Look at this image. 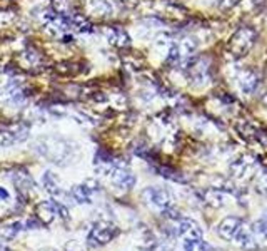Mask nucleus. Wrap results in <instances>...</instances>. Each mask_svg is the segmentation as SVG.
I'll return each instance as SVG.
<instances>
[{"mask_svg":"<svg viewBox=\"0 0 267 251\" xmlns=\"http://www.w3.org/2000/svg\"><path fill=\"white\" fill-rule=\"evenodd\" d=\"M34 147L40 156H44L45 159L50 161V163H56V164H62L65 161H69L72 156V146L64 139L44 137V139H39L35 142Z\"/></svg>","mask_w":267,"mask_h":251,"instance_id":"obj_1","label":"nucleus"},{"mask_svg":"<svg viewBox=\"0 0 267 251\" xmlns=\"http://www.w3.org/2000/svg\"><path fill=\"white\" fill-rule=\"evenodd\" d=\"M30 128L25 122H12V124H0V144L12 146L17 142L25 141L29 137Z\"/></svg>","mask_w":267,"mask_h":251,"instance_id":"obj_2","label":"nucleus"},{"mask_svg":"<svg viewBox=\"0 0 267 251\" xmlns=\"http://www.w3.org/2000/svg\"><path fill=\"white\" fill-rule=\"evenodd\" d=\"M117 226L112 224V223H105V221H102V223H97L92 231L89 233V238H87V243L89 246H102V244H107L111 243L115 236H117Z\"/></svg>","mask_w":267,"mask_h":251,"instance_id":"obj_3","label":"nucleus"},{"mask_svg":"<svg viewBox=\"0 0 267 251\" xmlns=\"http://www.w3.org/2000/svg\"><path fill=\"white\" fill-rule=\"evenodd\" d=\"M142 199L147 203L149 206L157 208V209H167L172 206V194L164 188H154L150 186L142 191Z\"/></svg>","mask_w":267,"mask_h":251,"instance_id":"obj_4","label":"nucleus"},{"mask_svg":"<svg viewBox=\"0 0 267 251\" xmlns=\"http://www.w3.org/2000/svg\"><path fill=\"white\" fill-rule=\"evenodd\" d=\"M37 218L42 223H52V219L60 216L62 219H69V213H67V208L64 205H60L57 201H44L37 206Z\"/></svg>","mask_w":267,"mask_h":251,"instance_id":"obj_5","label":"nucleus"},{"mask_svg":"<svg viewBox=\"0 0 267 251\" xmlns=\"http://www.w3.org/2000/svg\"><path fill=\"white\" fill-rule=\"evenodd\" d=\"M109 174H111V179H112L114 186H117L119 189H122V191L132 189L134 184H136V176H134L124 164H119L117 163L111 169V172H109Z\"/></svg>","mask_w":267,"mask_h":251,"instance_id":"obj_6","label":"nucleus"},{"mask_svg":"<svg viewBox=\"0 0 267 251\" xmlns=\"http://www.w3.org/2000/svg\"><path fill=\"white\" fill-rule=\"evenodd\" d=\"M175 235L182 236L185 241H192V240H202V231H200L199 224L196 221L182 218L179 219L177 228H175Z\"/></svg>","mask_w":267,"mask_h":251,"instance_id":"obj_7","label":"nucleus"},{"mask_svg":"<svg viewBox=\"0 0 267 251\" xmlns=\"http://www.w3.org/2000/svg\"><path fill=\"white\" fill-rule=\"evenodd\" d=\"M187 76L192 82H205L209 77V67L204 59H197V61H191L187 64Z\"/></svg>","mask_w":267,"mask_h":251,"instance_id":"obj_8","label":"nucleus"},{"mask_svg":"<svg viewBox=\"0 0 267 251\" xmlns=\"http://www.w3.org/2000/svg\"><path fill=\"white\" fill-rule=\"evenodd\" d=\"M254 39H256V34H254L251 29H241V31L235 34L232 47L237 54H244L254 45Z\"/></svg>","mask_w":267,"mask_h":251,"instance_id":"obj_9","label":"nucleus"},{"mask_svg":"<svg viewBox=\"0 0 267 251\" xmlns=\"http://www.w3.org/2000/svg\"><path fill=\"white\" fill-rule=\"evenodd\" d=\"M94 193H97V184H94V183L78 184V186L72 188V198H74L78 205H87V203H92Z\"/></svg>","mask_w":267,"mask_h":251,"instance_id":"obj_10","label":"nucleus"},{"mask_svg":"<svg viewBox=\"0 0 267 251\" xmlns=\"http://www.w3.org/2000/svg\"><path fill=\"white\" fill-rule=\"evenodd\" d=\"M241 226H242V221L239 218L229 216L219 224V235L224 238V240H234L235 233L239 231Z\"/></svg>","mask_w":267,"mask_h":251,"instance_id":"obj_11","label":"nucleus"},{"mask_svg":"<svg viewBox=\"0 0 267 251\" xmlns=\"http://www.w3.org/2000/svg\"><path fill=\"white\" fill-rule=\"evenodd\" d=\"M12 181H14L17 189L22 191V193H27V191L34 188V179L29 174V171L23 169V167H19V169L12 174Z\"/></svg>","mask_w":267,"mask_h":251,"instance_id":"obj_12","label":"nucleus"},{"mask_svg":"<svg viewBox=\"0 0 267 251\" xmlns=\"http://www.w3.org/2000/svg\"><path fill=\"white\" fill-rule=\"evenodd\" d=\"M44 186H45V189L50 193L52 196H56V198H64V191H62V188H60V184H59V181L56 179V176L52 174V172H45L44 174Z\"/></svg>","mask_w":267,"mask_h":251,"instance_id":"obj_13","label":"nucleus"},{"mask_svg":"<svg viewBox=\"0 0 267 251\" xmlns=\"http://www.w3.org/2000/svg\"><path fill=\"white\" fill-rule=\"evenodd\" d=\"M109 40L112 44L119 45V47H124V45H129L130 44V37L124 29H119V27H114L111 32H109Z\"/></svg>","mask_w":267,"mask_h":251,"instance_id":"obj_14","label":"nucleus"},{"mask_svg":"<svg viewBox=\"0 0 267 251\" xmlns=\"http://www.w3.org/2000/svg\"><path fill=\"white\" fill-rule=\"evenodd\" d=\"M7 95H9V99L12 101V103H17V104L23 103L25 97H27L23 87L20 86V84H15V82H10V86L7 87Z\"/></svg>","mask_w":267,"mask_h":251,"instance_id":"obj_15","label":"nucleus"},{"mask_svg":"<svg viewBox=\"0 0 267 251\" xmlns=\"http://www.w3.org/2000/svg\"><path fill=\"white\" fill-rule=\"evenodd\" d=\"M259 86V81H257V77L251 74V72H247L244 74V77L241 79V89L244 91L246 94H252L254 91L257 89Z\"/></svg>","mask_w":267,"mask_h":251,"instance_id":"obj_16","label":"nucleus"},{"mask_svg":"<svg viewBox=\"0 0 267 251\" xmlns=\"http://www.w3.org/2000/svg\"><path fill=\"white\" fill-rule=\"evenodd\" d=\"M185 251H216L210 244L204 243L202 240H192V241H185L184 244Z\"/></svg>","mask_w":267,"mask_h":251,"instance_id":"obj_17","label":"nucleus"},{"mask_svg":"<svg viewBox=\"0 0 267 251\" xmlns=\"http://www.w3.org/2000/svg\"><path fill=\"white\" fill-rule=\"evenodd\" d=\"M254 233H257V235H260L262 238H265L267 240V214L259 221V223H256L254 224V230H252Z\"/></svg>","mask_w":267,"mask_h":251,"instance_id":"obj_18","label":"nucleus"},{"mask_svg":"<svg viewBox=\"0 0 267 251\" xmlns=\"http://www.w3.org/2000/svg\"><path fill=\"white\" fill-rule=\"evenodd\" d=\"M159 172H161L162 176L169 178V179H174V181H184V178L179 176V172L169 169V167H159Z\"/></svg>","mask_w":267,"mask_h":251,"instance_id":"obj_19","label":"nucleus"},{"mask_svg":"<svg viewBox=\"0 0 267 251\" xmlns=\"http://www.w3.org/2000/svg\"><path fill=\"white\" fill-rule=\"evenodd\" d=\"M219 2L224 5V7H230V5H234L237 0H219Z\"/></svg>","mask_w":267,"mask_h":251,"instance_id":"obj_20","label":"nucleus"},{"mask_svg":"<svg viewBox=\"0 0 267 251\" xmlns=\"http://www.w3.org/2000/svg\"><path fill=\"white\" fill-rule=\"evenodd\" d=\"M0 199H9V193L2 188H0Z\"/></svg>","mask_w":267,"mask_h":251,"instance_id":"obj_21","label":"nucleus"}]
</instances>
